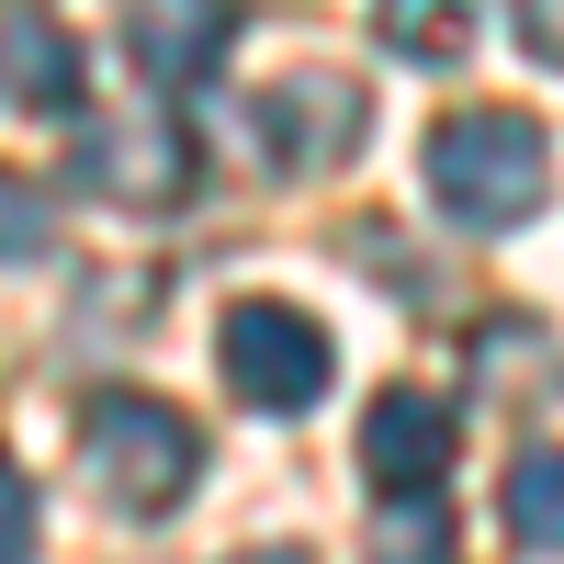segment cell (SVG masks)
Wrapping results in <instances>:
<instances>
[{"label":"cell","mask_w":564,"mask_h":564,"mask_svg":"<svg viewBox=\"0 0 564 564\" xmlns=\"http://www.w3.org/2000/svg\"><path fill=\"white\" fill-rule=\"evenodd\" d=\"M0 102L34 113V124L79 113V45H68L57 12H34V0H12V12H0Z\"/></svg>","instance_id":"cell-8"},{"label":"cell","mask_w":564,"mask_h":564,"mask_svg":"<svg viewBox=\"0 0 564 564\" xmlns=\"http://www.w3.org/2000/svg\"><path fill=\"white\" fill-rule=\"evenodd\" d=\"M79 463H90V486H102L124 520H170V508L193 497V475H204V441H193V417L170 395H90Z\"/></svg>","instance_id":"cell-2"},{"label":"cell","mask_w":564,"mask_h":564,"mask_svg":"<svg viewBox=\"0 0 564 564\" xmlns=\"http://www.w3.org/2000/svg\"><path fill=\"white\" fill-rule=\"evenodd\" d=\"M23 553H34V486L0 463V564H23Z\"/></svg>","instance_id":"cell-13"},{"label":"cell","mask_w":564,"mask_h":564,"mask_svg":"<svg viewBox=\"0 0 564 564\" xmlns=\"http://www.w3.org/2000/svg\"><path fill=\"white\" fill-rule=\"evenodd\" d=\"M361 135H372V102H361V79L339 68H294V79H271L260 90V148L271 170H350L361 159Z\"/></svg>","instance_id":"cell-5"},{"label":"cell","mask_w":564,"mask_h":564,"mask_svg":"<svg viewBox=\"0 0 564 564\" xmlns=\"http://www.w3.org/2000/svg\"><path fill=\"white\" fill-rule=\"evenodd\" d=\"M520 34H531V57L564 68V0H520Z\"/></svg>","instance_id":"cell-14"},{"label":"cell","mask_w":564,"mask_h":564,"mask_svg":"<svg viewBox=\"0 0 564 564\" xmlns=\"http://www.w3.org/2000/svg\"><path fill=\"white\" fill-rule=\"evenodd\" d=\"M542 193H553V135L531 113H452L430 135V204L452 226H475V238L531 226Z\"/></svg>","instance_id":"cell-1"},{"label":"cell","mask_w":564,"mask_h":564,"mask_svg":"<svg viewBox=\"0 0 564 564\" xmlns=\"http://www.w3.org/2000/svg\"><path fill=\"white\" fill-rule=\"evenodd\" d=\"M361 475L384 486V497H441V475H452V406L417 395V384L372 395V417H361Z\"/></svg>","instance_id":"cell-6"},{"label":"cell","mask_w":564,"mask_h":564,"mask_svg":"<svg viewBox=\"0 0 564 564\" xmlns=\"http://www.w3.org/2000/svg\"><path fill=\"white\" fill-rule=\"evenodd\" d=\"M372 564H452L441 497H384V520H372Z\"/></svg>","instance_id":"cell-11"},{"label":"cell","mask_w":564,"mask_h":564,"mask_svg":"<svg viewBox=\"0 0 564 564\" xmlns=\"http://www.w3.org/2000/svg\"><path fill=\"white\" fill-rule=\"evenodd\" d=\"M79 193H102V204H193V135H181L159 102H135L113 124H79Z\"/></svg>","instance_id":"cell-4"},{"label":"cell","mask_w":564,"mask_h":564,"mask_svg":"<svg viewBox=\"0 0 564 564\" xmlns=\"http://www.w3.org/2000/svg\"><path fill=\"white\" fill-rule=\"evenodd\" d=\"M249 564H316V553H294V542H260V553H249Z\"/></svg>","instance_id":"cell-15"},{"label":"cell","mask_w":564,"mask_h":564,"mask_svg":"<svg viewBox=\"0 0 564 564\" xmlns=\"http://www.w3.org/2000/svg\"><path fill=\"white\" fill-rule=\"evenodd\" d=\"M372 23H384V45H395L406 68H452L463 45H475L486 0H372Z\"/></svg>","instance_id":"cell-9"},{"label":"cell","mask_w":564,"mask_h":564,"mask_svg":"<svg viewBox=\"0 0 564 564\" xmlns=\"http://www.w3.org/2000/svg\"><path fill=\"white\" fill-rule=\"evenodd\" d=\"M226 45H238V0H124V57L170 90L226 68Z\"/></svg>","instance_id":"cell-7"},{"label":"cell","mask_w":564,"mask_h":564,"mask_svg":"<svg viewBox=\"0 0 564 564\" xmlns=\"http://www.w3.org/2000/svg\"><path fill=\"white\" fill-rule=\"evenodd\" d=\"M45 238H57L45 193H34L23 170H0V260H45Z\"/></svg>","instance_id":"cell-12"},{"label":"cell","mask_w":564,"mask_h":564,"mask_svg":"<svg viewBox=\"0 0 564 564\" xmlns=\"http://www.w3.org/2000/svg\"><path fill=\"white\" fill-rule=\"evenodd\" d=\"M215 361H226V395L260 406V417L316 406V395H327V372H339L327 327H316L305 305H271V294H249V305H226V316H215Z\"/></svg>","instance_id":"cell-3"},{"label":"cell","mask_w":564,"mask_h":564,"mask_svg":"<svg viewBox=\"0 0 564 564\" xmlns=\"http://www.w3.org/2000/svg\"><path fill=\"white\" fill-rule=\"evenodd\" d=\"M508 531H520L531 553H564V452H520L508 463Z\"/></svg>","instance_id":"cell-10"}]
</instances>
